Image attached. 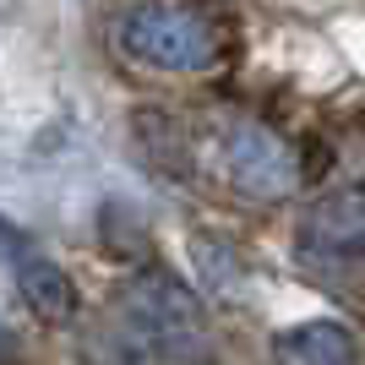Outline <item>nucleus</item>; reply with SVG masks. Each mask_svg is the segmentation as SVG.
Instances as JSON below:
<instances>
[{
  "label": "nucleus",
  "mask_w": 365,
  "mask_h": 365,
  "mask_svg": "<svg viewBox=\"0 0 365 365\" xmlns=\"http://www.w3.org/2000/svg\"><path fill=\"white\" fill-rule=\"evenodd\" d=\"M125 322L142 349L164 365H197L207 354V322H202L197 289H185L164 267H148L125 284Z\"/></svg>",
  "instance_id": "obj_1"
},
{
  "label": "nucleus",
  "mask_w": 365,
  "mask_h": 365,
  "mask_svg": "<svg viewBox=\"0 0 365 365\" xmlns=\"http://www.w3.org/2000/svg\"><path fill=\"white\" fill-rule=\"evenodd\" d=\"M120 49L153 71H207L218 61V33L191 6L142 0L120 16Z\"/></svg>",
  "instance_id": "obj_2"
},
{
  "label": "nucleus",
  "mask_w": 365,
  "mask_h": 365,
  "mask_svg": "<svg viewBox=\"0 0 365 365\" xmlns=\"http://www.w3.org/2000/svg\"><path fill=\"white\" fill-rule=\"evenodd\" d=\"M218 164H224L229 185L251 202H289L300 185L294 148L262 120H229L218 137Z\"/></svg>",
  "instance_id": "obj_3"
},
{
  "label": "nucleus",
  "mask_w": 365,
  "mask_h": 365,
  "mask_svg": "<svg viewBox=\"0 0 365 365\" xmlns=\"http://www.w3.org/2000/svg\"><path fill=\"white\" fill-rule=\"evenodd\" d=\"M273 365H360V338L333 317L294 322L273 333Z\"/></svg>",
  "instance_id": "obj_4"
},
{
  "label": "nucleus",
  "mask_w": 365,
  "mask_h": 365,
  "mask_svg": "<svg viewBox=\"0 0 365 365\" xmlns=\"http://www.w3.org/2000/svg\"><path fill=\"white\" fill-rule=\"evenodd\" d=\"M300 240L322 257H365V191L317 202L300 224Z\"/></svg>",
  "instance_id": "obj_5"
},
{
  "label": "nucleus",
  "mask_w": 365,
  "mask_h": 365,
  "mask_svg": "<svg viewBox=\"0 0 365 365\" xmlns=\"http://www.w3.org/2000/svg\"><path fill=\"white\" fill-rule=\"evenodd\" d=\"M191 262H197V289L213 294V300L224 305H240L245 300V262L235 257V245L218 240V235H197L191 240Z\"/></svg>",
  "instance_id": "obj_6"
},
{
  "label": "nucleus",
  "mask_w": 365,
  "mask_h": 365,
  "mask_svg": "<svg viewBox=\"0 0 365 365\" xmlns=\"http://www.w3.org/2000/svg\"><path fill=\"white\" fill-rule=\"evenodd\" d=\"M16 284H22V300H28L33 317H44V322H66V317H71L76 289H71V278H66L55 262H44V257H22V267H16Z\"/></svg>",
  "instance_id": "obj_7"
},
{
  "label": "nucleus",
  "mask_w": 365,
  "mask_h": 365,
  "mask_svg": "<svg viewBox=\"0 0 365 365\" xmlns=\"http://www.w3.org/2000/svg\"><path fill=\"white\" fill-rule=\"evenodd\" d=\"M22 245H28V240H22V229H16L11 218H6V213H0V262L22 257Z\"/></svg>",
  "instance_id": "obj_8"
},
{
  "label": "nucleus",
  "mask_w": 365,
  "mask_h": 365,
  "mask_svg": "<svg viewBox=\"0 0 365 365\" xmlns=\"http://www.w3.org/2000/svg\"><path fill=\"white\" fill-rule=\"evenodd\" d=\"M0 365H22V344L11 327H0Z\"/></svg>",
  "instance_id": "obj_9"
}]
</instances>
